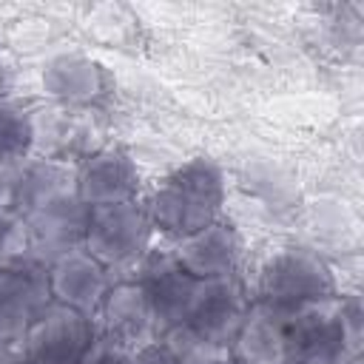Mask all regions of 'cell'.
<instances>
[{"label": "cell", "instance_id": "cb8c5ba5", "mask_svg": "<svg viewBox=\"0 0 364 364\" xmlns=\"http://www.w3.org/2000/svg\"><path fill=\"white\" fill-rule=\"evenodd\" d=\"M9 364H46V361H40V358H31V355H23V353H17V355H11V358H9Z\"/></svg>", "mask_w": 364, "mask_h": 364}, {"label": "cell", "instance_id": "30bf717a", "mask_svg": "<svg viewBox=\"0 0 364 364\" xmlns=\"http://www.w3.org/2000/svg\"><path fill=\"white\" fill-rule=\"evenodd\" d=\"M171 256L185 273L199 282L236 276L242 262V236L230 222L216 219L208 228L176 239Z\"/></svg>", "mask_w": 364, "mask_h": 364}, {"label": "cell", "instance_id": "7402d4cb", "mask_svg": "<svg viewBox=\"0 0 364 364\" xmlns=\"http://www.w3.org/2000/svg\"><path fill=\"white\" fill-rule=\"evenodd\" d=\"M131 364H176V361L171 358V353H168V350L162 347V341L156 338V341H151V344L134 350V353H131Z\"/></svg>", "mask_w": 364, "mask_h": 364}, {"label": "cell", "instance_id": "4316f807", "mask_svg": "<svg viewBox=\"0 0 364 364\" xmlns=\"http://www.w3.org/2000/svg\"><path fill=\"white\" fill-rule=\"evenodd\" d=\"M338 364H358V358H344V361H338Z\"/></svg>", "mask_w": 364, "mask_h": 364}, {"label": "cell", "instance_id": "ffe728a7", "mask_svg": "<svg viewBox=\"0 0 364 364\" xmlns=\"http://www.w3.org/2000/svg\"><path fill=\"white\" fill-rule=\"evenodd\" d=\"M341 330H344L347 355L358 358V350H361V301L355 296L341 299Z\"/></svg>", "mask_w": 364, "mask_h": 364}, {"label": "cell", "instance_id": "603a6c76", "mask_svg": "<svg viewBox=\"0 0 364 364\" xmlns=\"http://www.w3.org/2000/svg\"><path fill=\"white\" fill-rule=\"evenodd\" d=\"M17 165H20V162H0V208H11Z\"/></svg>", "mask_w": 364, "mask_h": 364}, {"label": "cell", "instance_id": "277c9868", "mask_svg": "<svg viewBox=\"0 0 364 364\" xmlns=\"http://www.w3.org/2000/svg\"><path fill=\"white\" fill-rule=\"evenodd\" d=\"M284 347L287 361L296 364H338L350 358L341 330V296L287 310Z\"/></svg>", "mask_w": 364, "mask_h": 364}, {"label": "cell", "instance_id": "4fadbf2b", "mask_svg": "<svg viewBox=\"0 0 364 364\" xmlns=\"http://www.w3.org/2000/svg\"><path fill=\"white\" fill-rule=\"evenodd\" d=\"M51 299L85 316H97L111 282V273L82 247L48 264Z\"/></svg>", "mask_w": 364, "mask_h": 364}, {"label": "cell", "instance_id": "44dd1931", "mask_svg": "<svg viewBox=\"0 0 364 364\" xmlns=\"http://www.w3.org/2000/svg\"><path fill=\"white\" fill-rule=\"evenodd\" d=\"M82 364H131V353H125V350H119V347H114L97 336L94 347L82 358Z\"/></svg>", "mask_w": 364, "mask_h": 364}, {"label": "cell", "instance_id": "d4e9b609", "mask_svg": "<svg viewBox=\"0 0 364 364\" xmlns=\"http://www.w3.org/2000/svg\"><path fill=\"white\" fill-rule=\"evenodd\" d=\"M9 85V65H6V60H3V51H0V94H3V88Z\"/></svg>", "mask_w": 364, "mask_h": 364}, {"label": "cell", "instance_id": "8fae6325", "mask_svg": "<svg viewBox=\"0 0 364 364\" xmlns=\"http://www.w3.org/2000/svg\"><path fill=\"white\" fill-rule=\"evenodd\" d=\"M247 310H250V299L245 296V287L236 276L208 279L199 284L193 310L185 324H191L208 341L230 350Z\"/></svg>", "mask_w": 364, "mask_h": 364}, {"label": "cell", "instance_id": "484cf974", "mask_svg": "<svg viewBox=\"0 0 364 364\" xmlns=\"http://www.w3.org/2000/svg\"><path fill=\"white\" fill-rule=\"evenodd\" d=\"M219 364H242V361H236L233 355H228V358H225V361H219Z\"/></svg>", "mask_w": 364, "mask_h": 364}, {"label": "cell", "instance_id": "83f0119b", "mask_svg": "<svg viewBox=\"0 0 364 364\" xmlns=\"http://www.w3.org/2000/svg\"><path fill=\"white\" fill-rule=\"evenodd\" d=\"M284 364H296V361H284Z\"/></svg>", "mask_w": 364, "mask_h": 364}, {"label": "cell", "instance_id": "2e32d148", "mask_svg": "<svg viewBox=\"0 0 364 364\" xmlns=\"http://www.w3.org/2000/svg\"><path fill=\"white\" fill-rule=\"evenodd\" d=\"M43 91L54 100L85 105L102 97L105 91V74L100 63L80 57V54H60L46 63L43 68Z\"/></svg>", "mask_w": 364, "mask_h": 364}, {"label": "cell", "instance_id": "7a4b0ae2", "mask_svg": "<svg viewBox=\"0 0 364 364\" xmlns=\"http://www.w3.org/2000/svg\"><path fill=\"white\" fill-rule=\"evenodd\" d=\"M154 239V225L139 199L100 205L88 213V230L82 250L91 253L108 273L139 264Z\"/></svg>", "mask_w": 364, "mask_h": 364}, {"label": "cell", "instance_id": "52a82bcc", "mask_svg": "<svg viewBox=\"0 0 364 364\" xmlns=\"http://www.w3.org/2000/svg\"><path fill=\"white\" fill-rule=\"evenodd\" d=\"M136 270L139 273L134 282L142 287V293L148 299V307L156 321V333L162 336L165 330L185 324L193 310L202 282L193 279L191 273H185L176 264V259L171 256V250L168 253L148 250V256L136 264Z\"/></svg>", "mask_w": 364, "mask_h": 364}, {"label": "cell", "instance_id": "e0dca14e", "mask_svg": "<svg viewBox=\"0 0 364 364\" xmlns=\"http://www.w3.org/2000/svg\"><path fill=\"white\" fill-rule=\"evenodd\" d=\"M162 347L171 353V358L176 364H219L230 355V350L208 341L205 336H199L191 324H176L171 330H165L159 336Z\"/></svg>", "mask_w": 364, "mask_h": 364}, {"label": "cell", "instance_id": "d6986e66", "mask_svg": "<svg viewBox=\"0 0 364 364\" xmlns=\"http://www.w3.org/2000/svg\"><path fill=\"white\" fill-rule=\"evenodd\" d=\"M28 256L26 222L11 208H0V267L14 264Z\"/></svg>", "mask_w": 364, "mask_h": 364}, {"label": "cell", "instance_id": "5b68a950", "mask_svg": "<svg viewBox=\"0 0 364 364\" xmlns=\"http://www.w3.org/2000/svg\"><path fill=\"white\" fill-rule=\"evenodd\" d=\"M94 341H97L94 316L51 301L23 333L17 353L40 358L46 364H82Z\"/></svg>", "mask_w": 364, "mask_h": 364}, {"label": "cell", "instance_id": "ac0fdd59", "mask_svg": "<svg viewBox=\"0 0 364 364\" xmlns=\"http://www.w3.org/2000/svg\"><path fill=\"white\" fill-rule=\"evenodd\" d=\"M34 145V122L26 108L0 97V162H23Z\"/></svg>", "mask_w": 364, "mask_h": 364}, {"label": "cell", "instance_id": "7c38bea8", "mask_svg": "<svg viewBox=\"0 0 364 364\" xmlns=\"http://www.w3.org/2000/svg\"><path fill=\"white\" fill-rule=\"evenodd\" d=\"M136 193H139V171L125 151L105 148L91 154L82 165H77L74 196L88 208L131 202L136 199Z\"/></svg>", "mask_w": 364, "mask_h": 364}, {"label": "cell", "instance_id": "9c48e42d", "mask_svg": "<svg viewBox=\"0 0 364 364\" xmlns=\"http://www.w3.org/2000/svg\"><path fill=\"white\" fill-rule=\"evenodd\" d=\"M94 321H97V336L125 353H134L159 338L154 313L136 282L111 284Z\"/></svg>", "mask_w": 364, "mask_h": 364}, {"label": "cell", "instance_id": "5bb4252c", "mask_svg": "<svg viewBox=\"0 0 364 364\" xmlns=\"http://www.w3.org/2000/svg\"><path fill=\"white\" fill-rule=\"evenodd\" d=\"M77 182V165L65 159H23L17 165V179H14V196H11V210L20 216H28L31 210L71 196Z\"/></svg>", "mask_w": 364, "mask_h": 364}, {"label": "cell", "instance_id": "9a60e30c", "mask_svg": "<svg viewBox=\"0 0 364 364\" xmlns=\"http://www.w3.org/2000/svg\"><path fill=\"white\" fill-rule=\"evenodd\" d=\"M230 355L242 364H284V313L253 301L230 344Z\"/></svg>", "mask_w": 364, "mask_h": 364}, {"label": "cell", "instance_id": "8992f818", "mask_svg": "<svg viewBox=\"0 0 364 364\" xmlns=\"http://www.w3.org/2000/svg\"><path fill=\"white\" fill-rule=\"evenodd\" d=\"M48 267L31 256L0 267V341L14 347L31 321L51 304Z\"/></svg>", "mask_w": 364, "mask_h": 364}, {"label": "cell", "instance_id": "3957f363", "mask_svg": "<svg viewBox=\"0 0 364 364\" xmlns=\"http://www.w3.org/2000/svg\"><path fill=\"white\" fill-rule=\"evenodd\" d=\"M333 296H336V282L330 267L307 250H296V247L279 250L264 262L259 273L256 301L279 313L304 307L310 301L333 299Z\"/></svg>", "mask_w": 364, "mask_h": 364}, {"label": "cell", "instance_id": "ba28073f", "mask_svg": "<svg viewBox=\"0 0 364 364\" xmlns=\"http://www.w3.org/2000/svg\"><path fill=\"white\" fill-rule=\"evenodd\" d=\"M88 213L91 208L82 205L74 193L54 199L28 216L26 222V245L28 256L40 264H51L85 245V230H88Z\"/></svg>", "mask_w": 364, "mask_h": 364}, {"label": "cell", "instance_id": "6da1fadb", "mask_svg": "<svg viewBox=\"0 0 364 364\" xmlns=\"http://www.w3.org/2000/svg\"><path fill=\"white\" fill-rule=\"evenodd\" d=\"M225 205V176L210 159H191L173 168L151 193L145 210L154 233H165L173 242L191 236L219 219Z\"/></svg>", "mask_w": 364, "mask_h": 364}]
</instances>
